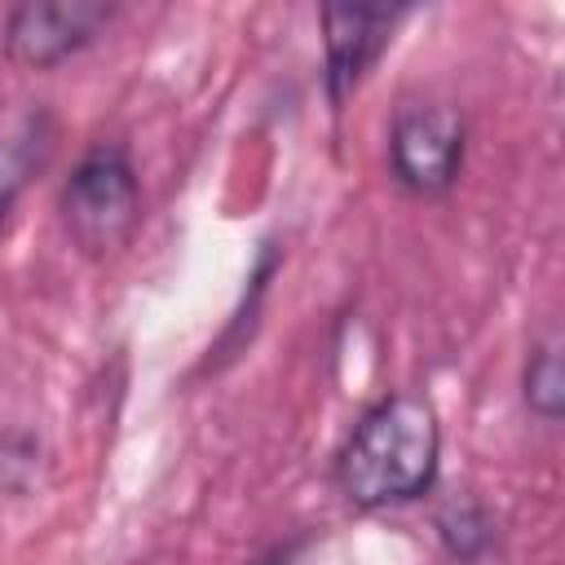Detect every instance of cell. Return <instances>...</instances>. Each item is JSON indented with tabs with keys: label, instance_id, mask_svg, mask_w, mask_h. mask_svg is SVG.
<instances>
[{
	"label": "cell",
	"instance_id": "ba28073f",
	"mask_svg": "<svg viewBox=\"0 0 565 565\" xmlns=\"http://www.w3.org/2000/svg\"><path fill=\"white\" fill-rule=\"evenodd\" d=\"M521 397L525 411L543 424H561L565 415V371H561V340L547 335L530 349L525 366H521Z\"/></svg>",
	"mask_w": 565,
	"mask_h": 565
},
{
	"label": "cell",
	"instance_id": "8992f818",
	"mask_svg": "<svg viewBox=\"0 0 565 565\" xmlns=\"http://www.w3.org/2000/svg\"><path fill=\"white\" fill-rule=\"evenodd\" d=\"M49 141H53V124L44 110H26V115L0 124V230L13 212V203L22 199L26 181L44 163Z\"/></svg>",
	"mask_w": 565,
	"mask_h": 565
},
{
	"label": "cell",
	"instance_id": "3957f363",
	"mask_svg": "<svg viewBox=\"0 0 565 565\" xmlns=\"http://www.w3.org/2000/svg\"><path fill=\"white\" fill-rule=\"evenodd\" d=\"M468 154V128L455 106L406 102L388 124V177L419 199L455 190Z\"/></svg>",
	"mask_w": 565,
	"mask_h": 565
},
{
	"label": "cell",
	"instance_id": "7a4b0ae2",
	"mask_svg": "<svg viewBox=\"0 0 565 565\" xmlns=\"http://www.w3.org/2000/svg\"><path fill=\"white\" fill-rule=\"evenodd\" d=\"M57 212H62L71 243L84 256L102 260V256L119 252L141 221V177H137L128 150L110 146V141L84 150L75 159L71 177L62 181Z\"/></svg>",
	"mask_w": 565,
	"mask_h": 565
},
{
	"label": "cell",
	"instance_id": "6da1fadb",
	"mask_svg": "<svg viewBox=\"0 0 565 565\" xmlns=\"http://www.w3.org/2000/svg\"><path fill=\"white\" fill-rule=\"evenodd\" d=\"M335 486L362 512L419 503L441 472V424L424 393H388L335 450Z\"/></svg>",
	"mask_w": 565,
	"mask_h": 565
},
{
	"label": "cell",
	"instance_id": "9c48e42d",
	"mask_svg": "<svg viewBox=\"0 0 565 565\" xmlns=\"http://www.w3.org/2000/svg\"><path fill=\"white\" fill-rule=\"evenodd\" d=\"M44 472V437L26 424H9L0 433V494H31Z\"/></svg>",
	"mask_w": 565,
	"mask_h": 565
},
{
	"label": "cell",
	"instance_id": "277c9868",
	"mask_svg": "<svg viewBox=\"0 0 565 565\" xmlns=\"http://www.w3.org/2000/svg\"><path fill=\"white\" fill-rule=\"evenodd\" d=\"M115 18L106 0H26L4 13V57L26 71H53L88 49Z\"/></svg>",
	"mask_w": 565,
	"mask_h": 565
},
{
	"label": "cell",
	"instance_id": "30bf717a",
	"mask_svg": "<svg viewBox=\"0 0 565 565\" xmlns=\"http://www.w3.org/2000/svg\"><path fill=\"white\" fill-rule=\"evenodd\" d=\"M300 552H305V539H291V543H278L269 547L256 565H300Z\"/></svg>",
	"mask_w": 565,
	"mask_h": 565
},
{
	"label": "cell",
	"instance_id": "5b68a950",
	"mask_svg": "<svg viewBox=\"0 0 565 565\" xmlns=\"http://www.w3.org/2000/svg\"><path fill=\"white\" fill-rule=\"evenodd\" d=\"M406 18V9H380V4H322V57H327V97L340 110L371 66L384 57L393 26Z\"/></svg>",
	"mask_w": 565,
	"mask_h": 565
},
{
	"label": "cell",
	"instance_id": "52a82bcc",
	"mask_svg": "<svg viewBox=\"0 0 565 565\" xmlns=\"http://www.w3.org/2000/svg\"><path fill=\"white\" fill-rule=\"evenodd\" d=\"M433 534H437V543H441V552H446L450 561L477 565V561H486V556L494 552V543H499V521H494V512H490L481 499L459 494V499H450V503H441V508L433 512Z\"/></svg>",
	"mask_w": 565,
	"mask_h": 565
}]
</instances>
